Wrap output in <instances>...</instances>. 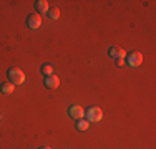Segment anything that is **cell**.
Masks as SVG:
<instances>
[{
  "label": "cell",
  "mask_w": 156,
  "mask_h": 149,
  "mask_svg": "<svg viewBox=\"0 0 156 149\" xmlns=\"http://www.w3.org/2000/svg\"><path fill=\"white\" fill-rule=\"evenodd\" d=\"M7 76H9V81L15 86V85H22L25 81V73L18 68H10L7 71Z\"/></svg>",
  "instance_id": "1"
},
{
  "label": "cell",
  "mask_w": 156,
  "mask_h": 149,
  "mask_svg": "<svg viewBox=\"0 0 156 149\" xmlns=\"http://www.w3.org/2000/svg\"><path fill=\"white\" fill-rule=\"evenodd\" d=\"M85 116H87L88 123H98V121H101L103 113H101V109H100L98 106H91L88 111H85Z\"/></svg>",
  "instance_id": "2"
},
{
  "label": "cell",
  "mask_w": 156,
  "mask_h": 149,
  "mask_svg": "<svg viewBox=\"0 0 156 149\" xmlns=\"http://www.w3.org/2000/svg\"><path fill=\"white\" fill-rule=\"evenodd\" d=\"M141 61H143V55H141L140 51H133L131 55H128V57H126V63H128V66H131V68L140 66Z\"/></svg>",
  "instance_id": "3"
},
{
  "label": "cell",
  "mask_w": 156,
  "mask_h": 149,
  "mask_svg": "<svg viewBox=\"0 0 156 149\" xmlns=\"http://www.w3.org/2000/svg\"><path fill=\"white\" fill-rule=\"evenodd\" d=\"M68 114H70V118H73L75 121H78V119H83L85 109L81 106H78V104H72V106L68 108Z\"/></svg>",
  "instance_id": "4"
},
{
  "label": "cell",
  "mask_w": 156,
  "mask_h": 149,
  "mask_svg": "<svg viewBox=\"0 0 156 149\" xmlns=\"http://www.w3.org/2000/svg\"><path fill=\"white\" fill-rule=\"evenodd\" d=\"M27 25H28V28H32V30L40 28V25H42V17H40L38 13L28 15L27 17Z\"/></svg>",
  "instance_id": "5"
},
{
  "label": "cell",
  "mask_w": 156,
  "mask_h": 149,
  "mask_svg": "<svg viewBox=\"0 0 156 149\" xmlns=\"http://www.w3.org/2000/svg\"><path fill=\"white\" fill-rule=\"evenodd\" d=\"M108 55L111 58H115V60H118V58H126V53H125V50L123 48H120V47H111L110 50H108Z\"/></svg>",
  "instance_id": "6"
},
{
  "label": "cell",
  "mask_w": 156,
  "mask_h": 149,
  "mask_svg": "<svg viewBox=\"0 0 156 149\" xmlns=\"http://www.w3.org/2000/svg\"><path fill=\"white\" fill-rule=\"evenodd\" d=\"M45 86L50 88V89H57L58 86H60V80H58V76H55V74L47 76L45 78Z\"/></svg>",
  "instance_id": "7"
},
{
  "label": "cell",
  "mask_w": 156,
  "mask_h": 149,
  "mask_svg": "<svg viewBox=\"0 0 156 149\" xmlns=\"http://www.w3.org/2000/svg\"><path fill=\"white\" fill-rule=\"evenodd\" d=\"M35 10H37V13L42 17L43 13L48 12V2L47 0H38V2H35Z\"/></svg>",
  "instance_id": "8"
},
{
  "label": "cell",
  "mask_w": 156,
  "mask_h": 149,
  "mask_svg": "<svg viewBox=\"0 0 156 149\" xmlns=\"http://www.w3.org/2000/svg\"><path fill=\"white\" fill-rule=\"evenodd\" d=\"M75 126H76V129H78V131H87V129L90 128V123H88L87 119H78Z\"/></svg>",
  "instance_id": "9"
},
{
  "label": "cell",
  "mask_w": 156,
  "mask_h": 149,
  "mask_svg": "<svg viewBox=\"0 0 156 149\" xmlns=\"http://www.w3.org/2000/svg\"><path fill=\"white\" fill-rule=\"evenodd\" d=\"M40 71H42L43 74H47V76H51V74H53V65H50V63H45V65H42Z\"/></svg>",
  "instance_id": "10"
},
{
  "label": "cell",
  "mask_w": 156,
  "mask_h": 149,
  "mask_svg": "<svg viewBox=\"0 0 156 149\" xmlns=\"http://www.w3.org/2000/svg\"><path fill=\"white\" fill-rule=\"evenodd\" d=\"M0 91H2L3 95H10V93H13V85L12 83H3L2 86H0Z\"/></svg>",
  "instance_id": "11"
},
{
  "label": "cell",
  "mask_w": 156,
  "mask_h": 149,
  "mask_svg": "<svg viewBox=\"0 0 156 149\" xmlns=\"http://www.w3.org/2000/svg\"><path fill=\"white\" fill-rule=\"evenodd\" d=\"M48 17L51 18V20H57V18H60V10L57 9V7H53V9H48Z\"/></svg>",
  "instance_id": "12"
},
{
  "label": "cell",
  "mask_w": 156,
  "mask_h": 149,
  "mask_svg": "<svg viewBox=\"0 0 156 149\" xmlns=\"http://www.w3.org/2000/svg\"><path fill=\"white\" fill-rule=\"evenodd\" d=\"M115 61H116V65H118V66L125 65V60H123V58H118V60H115Z\"/></svg>",
  "instance_id": "13"
},
{
  "label": "cell",
  "mask_w": 156,
  "mask_h": 149,
  "mask_svg": "<svg viewBox=\"0 0 156 149\" xmlns=\"http://www.w3.org/2000/svg\"><path fill=\"white\" fill-rule=\"evenodd\" d=\"M40 149H50V147H48V146H43V147H40Z\"/></svg>",
  "instance_id": "14"
}]
</instances>
